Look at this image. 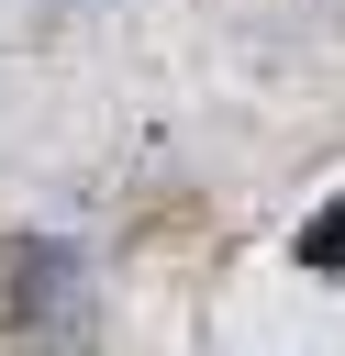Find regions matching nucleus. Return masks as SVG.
Listing matches in <instances>:
<instances>
[{
    "label": "nucleus",
    "instance_id": "f257e3e1",
    "mask_svg": "<svg viewBox=\"0 0 345 356\" xmlns=\"http://www.w3.org/2000/svg\"><path fill=\"white\" fill-rule=\"evenodd\" d=\"M289 256H300L312 278H345V200H334L323 222H300V245H289Z\"/></svg>",
    "mask_w": 345,
    "mask_h": 356
}]
</instances>
